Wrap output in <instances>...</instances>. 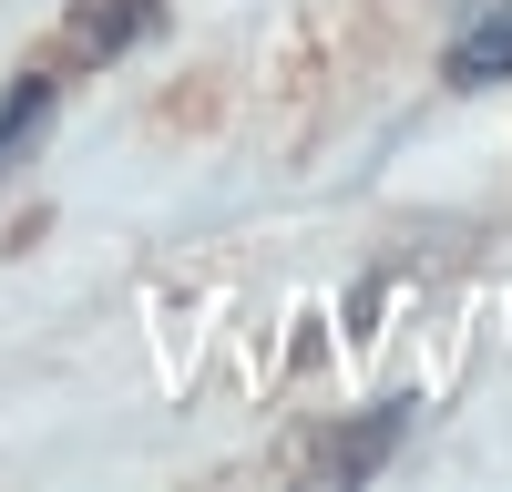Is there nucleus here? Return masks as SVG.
<instances>
[{"label": "nucleus", "mask_w": 512, "mask_h": 492, "mask_svg": "<svg viewBox=\"0 0 512 492\" xmlns=\"http://www.w3.org/2000/svg\"><path fill=\"white\" fill-rule=\"evenodd\" d=\"M441 72L461 82V93H482V82H512V0H461Z\"/></svg>", "instance_id": "nucleus-1"}, {"label": "nucleus", "mask_w": 512, "mask_h": 492, "mask_svg": "<svg viewBox=\"0 0 512 492\" xmlns=\"http://www.w3.org/2000/svg\"><path fill=\"white\" fill-rule=\"evenodd\" d=\"M144 31H154V0H82V11H72V52L113 62L123 41H144Z\"/></svg>", "instance_id": "nucleus-2"}, {"label": "nucleus", "mask_w": 512, "mask_h": 492, "mask_svg": "<svg viewBox=\"0 0 512 492\" xmlns=\"http://www.w3.org/2000/svg\"><path fill=\"white\" fill-rule=\"evenodd\" d=\"M400 421H410V400H390V410H379V421H369V431H338V441L318 451V462H328V472H369V462H379V451H390V441H400Z\"/></svg>", "instance_id": "nucleus-3"}]
</instances>
